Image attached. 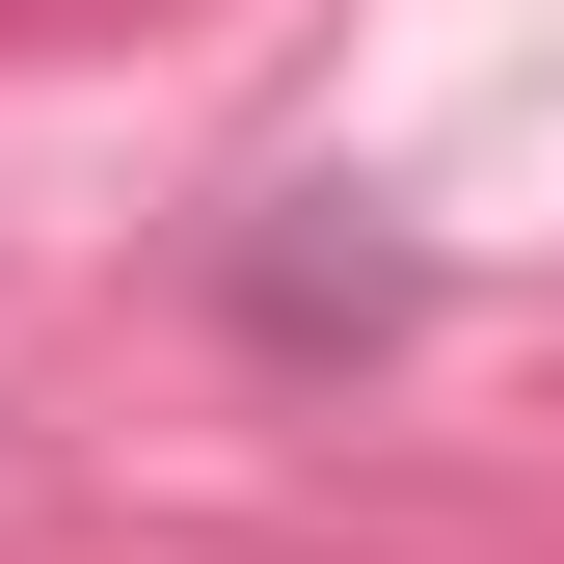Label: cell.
<instances>
[]
</instances>
